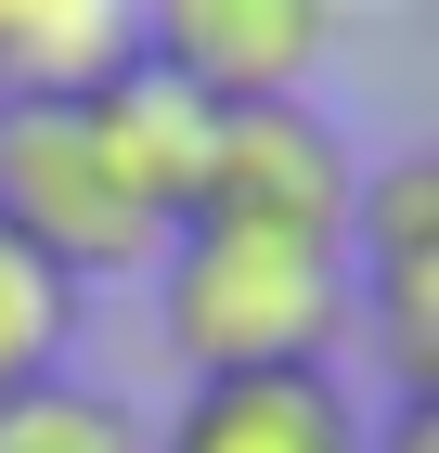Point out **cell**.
Instances as JSON below:
<instances>
[{
    "mask_svg": "<svg viewBox=\"0 0 439 453\" xmlns=\"http://www.w3.org/2000/svg\"><path fill=\"white\" fill-rule=\"evenodd\" d=\"M155 324H169L181 388L194 376H337L349 246L246 234V220H181L169 259H155Z\"/></svg>",
    "mask_w": 439,
    "mask_h": 453,
    "instance_id": "6da1fadb",
    "label": "cell"
},
{
    "mask_svg": "<svg viewBox=\"0 0 439 453\" xmlns=\"http://www.w3.org/2000/svg\"><path fill=\"white\" fill-rule=\"evenodd\" d=\"M0 234L52 259L65 285H103V273H155L169 234L103 181L78 104H0Z\"/></svg>",
    "mask_w": 439,
    "mask_h": 453,
    "instance_id": "7a4b0ae2",
    "label": "cell"
},
{
    "mask_svg": "<svg viewBox=\"0 0 439 453\" xmlns=\"http://www.w3.org/2000/svg\"><path fill=\"white\" fill-rule=\"evenodd\" d=\"M349 195H362V156L323 104H233L207 130V181L194 220H246V234H310L349 246Z\"/></svg>",
    "mask_w": 439,
    "mask_h": 453,
    "instance_id": "3957f363",
    "label": "cell"
},
{
    "mask_svg": "<svg viewBox=\"0 0 439 453\" xmlns=\"http://www.w3.org/2000/svg\"><path fill=\"white\" fill-rule=\"evenodd\" d=\"M142 52L220 117L233 104H310V65L337 52V13L323 0H155Z\"/></svg>",
    "mask_w": 439,
    "mask_h": 453,
    "instance_id": "277c9868",
    "label": "cell"
},
{
    "mask_svg": "<svg viewBox=\"0 0 439 453\" xmlns=\"http://www.w3.org/2000/svg\"><path fill=\"white\" fill-rule=\"evenodd\" d=\"M78 130H91L103 181H117L155 234H181V220H194V181H207V130H220V104H194L155 52H130V65L103 78L91 104H78Z\"/></svg>",
    "mask_w": 439,
    "mask_h": 453,
    "instance_id": "5b68a950",
    "label": "cell"
},
{
    "mask_svg": "<svg viewBox=\"0 0 439 453\" xmlns=\"http://www.w3.org/2000/svg\"><path fill=\"white\" fill-rule=\"evenodd\" d=\"M155 453H362L349 376H194Z\"/></svg>",
    "mask_w": 439,
    "mask_h": 453,
    "instance_id": "8992f818",
    "label": "cell"
},
{
    "mask_svg": "<svg viewBox=\"0 0 439 453\" xmlns=\"http://www.w3.org/2000/svg\"><path fill=\"white\" fill-rule=\"evenodd\" d=\"M142 52L130 0H0V104H91Z\"/></svg>",
    "mask_w": 439,
    "mask_h": 453,
    "instance_id": "52a82bcc",
    "label": "cell"
},
{
    "mask_svg": "<svg viewBox=\"0 0 439 453\" xmlns=\"http://www.w3.org/2000/svg\"><path fill=\"white\" fill-rule=\"evenodd\" d=\"M0 453H155V427L91 376H39L0 402Z\"/></svg>",
    "mask_w": 439,
    "mask_h": 453,
    "instance_id": "ba28073f",
    "label": "cell"
},
{
    "mask_svg": "<svg viewBox=\"0 0 439 453\" xmlns=\"http://www.w3.org/2000/svg\"><path fill=\"white\" fill-rule=\"evenodd\" d=\"M65 337H78V285L0 234V402L39 388V376H65Z\"/></svg>",
    "mask_w": 439,
    "mask_h": 453,
    "instance_id": "9c48e42d",
    "label": "cell"
},
{
    "mask_svg": "<svg viewBox=\"0 0 439 453\" xmlns=\"http://www.w3.org/2000/svg\"><path fill=\"white\" fill-rule=\"evenodd\" d=\"M362 453H439V402H388V415H362Z\"/></svg>",
    "mask_w": 439,
    "mask_h": 453,
    "instance_id": "30bf717a",
    "label": "cell"
}]
</instances>
